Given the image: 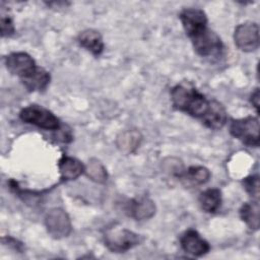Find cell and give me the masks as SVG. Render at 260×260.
<instances>
[{"instance_id":"6da1fadb","label":"cell","mask_w":260,"mask_h":260,"mask_svg":"<svg viewBox=\"0 0 260 260\" xmlns=\"http://www.w3.org/2000/svg\"><path fill=\"white\" fill-rule=\"evenodd\" d=\"M171 101L175 109L200 119L206 113L209 101L191 83H178L171 88Z\"/></svg>"},{"instance_id":"7a4b0ae2","label":"cell","mask_w":260,"mask_h":260,"mask_svg":"<svg viewBox=\"0 0 260 260\" xmlns=\"http://www.w3.org/2000/svg\"><path fill=\"white\" fill-rule=\"evenodd\" d=\"M103 241L111 252L125 253L139 245L141 238L138 234L126 228L112 224L104 231Z\"/></svg>"},{"instance_id":"3957f363","label":"cell","mask_w":260,"mask_h":260,"mask_svg":"<svg viewBox=\"0 0 260 260\" xmlns=\"http://www.w3.org/2000/svg\"><path fill=\"white\" fill-rule=\"evenodd\" d=\"M19 118L23 123L37 126L44 130L58 131L61 129L59 118L50 110L40 105H29L19 113Z\"/></svg>"},{"instance_id":"277c9868","label":"cell","mask_w":260,"mask_h":260,"mask_svg":"<svg viewBox=\"0 0 260 260\" xmlns=\"http://www.w3.org/2000/svg\"><path fill=\"white\" fill-rule=\"evenodd\" d=\"M230 133L249 147L259 146V120L257 117L248 116L240 119H232Z\"/></svg>"},{"instance_id":"5b68a950","label":"cell","mask_w":260,"mask_h":260,"mask_svg":"<svg viewBox=\"0 0 260 260\" xmlns=\"http://www.w3.org/2000/svg\"><path fill=\"white\" fill-rule=\"evenodd\" d=\"M194 51L201 57H218L223 51L220 37L208 26L189 38Z\"/></svg>"},{"instance_id":"8992f818","label":"cell","mask_w":260,"mask_h":260,"mask_svg":"<svg viewBox=\"0 0 260 260\" xmlns=\"http://www.w3.org/2000/svg\"><path fill=\"white\" fill-rule=\"evenodd\" d=\"M45 225L48 234L54 239L66 238L72 231V223L68 213L60 207L52 208L46 213Z\"/></svg>"},{"instance_id":"52a82bcc","label":"cell","mask_w":260,"mask_h":260,"mask_svg":"<svg viewBox=\"0 0 260 260\" xmlns=\"http://www.w3.org/2000/svg\"><path fill=\"white\" fill-rule=\"evenodd\" d=\"M234 42L237 48L243 52H254L259 47V26L254 21H246L236 26Z\"/></svg>"},{"instance_id":"ba28073f","label":"cell","mask_w":260,"mask_h":260,"mask_svg":"<svg viewBox=\"0 0 260 260\" xmlns=\"http://www.w3.org/2000/svg\"><path fill=\"white\" fill-rule=\"evenodd\" d=\"M7 70L20 80L31 75L39 67L35 59L26 52H12L4 58Z\"/></svg>"},{"instance_id":"9c48e42d","label":"cell","mask_w":260,"mask_h":260,"mask_svg":"<svg viewBox=\"0 0 260 260\" xmlns=\"http://www.w3.org/2000/svg\"><path fill=\"white\" fill-rule=\"evenodd\" d=\"M179 18L189 38L208 26L207 15L200 8H184L181 10Z\"/></svg>"},{"instance_id":"30bf717a","label":"cell","mask_w":260,"mask_h":260,"mask_svg":"<svg viewBox=\"0 0 260 260\" xmlns=\"http://www.w3.org/2000/svg\"><path fill=\"white\" fill-rule=\"evenodd\" d=\"M180 245L185 253L194 257L204 256L210 251L209 243L193 229H189L182 234L180 238Z\"/></svg>"},{"instance_id":"8fae6325","label":"cell","mask_w":260,"mask_h":260,"mask_svg":"<svg viewBox=\"0 0 260 260\" xmlns=\"http://www.w3.org/2000/svg\"><path fill=\"white\" fill-rule=\"evenodd\" d=\"M156 211L154 202L147 196L130 199L125 206V212L135 220H147Z\"/></svg>"},{"instance_id":"7c38bea8","label":"cell","mask_w":260,"mask_h":260,"mask_svg":"<svg viewBox=\"0 0 260 260\" xmlns=\"http://www.w3.org/2000/svg\"><path fill=\"white\" fill-rule=\"evenodd\" d=\"M201 121L205 127L211 130L221 129L228 122V113L224 106L216 100H210L208 109Z\"/></svg>"},{"instance_id":"4fadbf2b","label":"cell","mask_w":260,"mask_h":260,"mask_svg":"<svg viewBox=\"0 0 260 260\" xmlns=\"http://www.w3.org/2000/svg\"><path fill=\"white\" fill-rule=\"evenodd\" d=\"M61 182H67L77 179L85 171V166L77 158L63 154L58 161Z\"/></svg>"},{"instance_id":"5bb4252c","label":"cell","mask_w":260,"mask_h":260,"mask_svg":"<svg viewBox=\"0 0 260 260\" xmlns=\"http://www.w3.org/2000/svg\"><path fill=\"white\" fill-rule=\"evenodd\" d=\"M77 43L80 47L91 53L93 56H100L105 48L102 35L92 28H86L77 36Z\"/></svg>"},{"instance_id":"9a60e30c","label":"cell","mask_w":260,"mask_h":260,"mask_svg":"<svg viewBox=\"0 0 260 260\" xmlns=\"http://www.w3.org/2000/svg\"><path fill=\"white\" fill-rule=\"evenodd\" d=\"M142 141V135L141 133L136 129H130L125 130L121 132L117 136L116 144L118 149L125 153V154H131L135 152Z\"/></svg>"},{"instance_id":"2e32d148","label":"cell","mask_w":260,"mask_h":260,"mask_svg":"<svg viewBox=\"0 0 260 260\" xmlns=\"http://www.w3.org/2000/svg\"><path fill=\"white\" fill-rule=\"evenodd\" d=\"M20 81L28 91L42 92L49 86L51 82V74L45 68L39 66L31 75Z\"/></svg>"},{"instance_id":"e0dca14e","label":"cell","mask_w":260,"mask_h":260,"mask_svg":"<svg viewBox=\"0 0 260 260\" xmlns=\"http://www.w3.org/2000/svg\"><path fill=\"white\" fill-rule=\"evenodd\" d=\"M200 207L207 213H215L221 205L222 195L218 188H209L201 192L198 198Z\"/></svg>"},{"instance_id":"ac0fdd59","label":"cell","mask_w":260,"mask_h":260,"mask_svg":"<svg viewBox=\"0 0 260 260\" xmlns=\"http://www.w3.org/2000/svg\"><path fill=\"white\" fill-rule=\"evenodd\" d=\"M240 216L250 230L258 231L260 222L259 201L252 199V201L244 203L240 208Z\"/></svg>"},{"instance_id":"d6986e66","label":"cell","mask_w":260,"mask_h":260,"mask_svg":"<svg viewBox=\"0 0 260 260\" xmlns=\"http://www.w3.org/2000/svg\"><path fill=\"white\" fill-rule=\"evenodd\" d=\"M211 177L210 171L202 166H191L184 172L182 180L192 186H199L207 183Z\"/></svg>"},{"instance_id":"ffe728a7","label":"cell","mask_w":260,"mask_h":260,"mask_svg":"<svg viewBox=\"0 0 260 260\" xmlns=\"http://www.w3.org/2000/svg\"><path fill=\"white\" fill-rule=\"evenodd\" d=\"M84 174L93 182L103 184L108 179V173L104 165L98 158H90L85 166Z\"/></svg>"},{"instance_id":"44dd1931","label":"cell","mask_w":260,"mask_h":260,"mask_svg":"<svg viewBox=\"0 0 260 260\" xmlns=\"http://www.w3.org/2000/svg\"><path fill=\"white\" fill-rule=\"evenodd\" d=\"M243 186L246 192L252 197L254 200H258L259 198V176L258 175H250L243 180Z\"/></svg>"},{"instance_id":"7402d4cb","label":"cell","mask_w":260,"mask_h":260,"mask_svg":"<svg viewBox=\"0 0 260 260\" xmlns=\"http://www.w3.org/2000/svg\"><path fill=\"white\" fill-rule=\"evenodd\" d=\"M0 27H1V37L9 38L15 32L14 22L9 14H6L2 11L1 19H0Z\"/></svg>"},{"instance_id":"603a6c76","label":"cell","mask_w":260,"mask_h":260,"mask_svg":"<svg viewBox=\"0 0 260 260\" xmlns=\"http://www.w3.org/2000/svg\"><path fill=\"white\" fill-rule=\"evenodd\" d=\"M2 243L3 244H8L9 246L13 247L17 251H22V244L18 243L17 240H15L11 237H3L2 238Z\"/></svg>"},{"instance_id":"cb8c5ba5","label":"cell","mask_w":260,"mask_h":260,"mask_svg":"<svg viewBox=\"0 0 260 260\" xmlns=\"http://www.w3.org/2000/svg\"><path fill=\"white\" fill-rule=\"evenodd\" d=\"M250 103L255 108L256 112L259 113V88H255V90L251 93L250 96Z\"/></svg>"}]
</instances>
